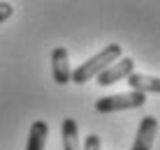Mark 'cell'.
<instances>
[{
  "instance_id": "1",
  "label": "cell",
  "mask_w": 160,
  "mask_h": 150,
  "mask_svg": "<svg viewBox=\"0 0 160 150\" xmlns=\"http://www.w3.org/2000/svg\"><path fill=\"white\" fill-rule=\"evenodd\" d=\"M118 58H121V44H107L100 53H95L86 63H81L77 69H72V83L91 81L93 76H98L102 69H107L112 63H116Z\"/></svg>"
},
{
  "instance_id": "2",
  "label": "cell",
  "mask_w": 160,
  "mask_h": 150,
  "mask_svg": "<svg viewBox=\"0 0 160 150\" xmlns=\"http://www.w3.org/2000/svg\"><path fill=\"white\" fill-rule=\"evenodd\" d=\"M146 104V95L142 92H118V95H107L95 102L98 113H116V111H128V109H139Z\"/></svg>"
},
{
  "instance_id": "3",
  "label": "cell",
  "mask_w": 160,
  "mask_h": 150,
  "mask_svg": "<svg viewBox=\"0 0 160 150\" xmlns=\"http://www.w3.org/2000/svg\"><path fill=\"white\" fill-rule=\"evenodd\" d=\"M132 72H135V60L132 58H118L107 69H102L95 79H98V86H112V83H116L121 79H128Z\"/></svg>"
},
{
  "instance_id": "4",
  "label": "cell",
  "mask_w": 160,
  "mask_h": 150,
  "mask_svg": "<svg viewBox=\"0 0 160 150\" xmlns=\"http://www.w3.org/2000/svg\"><path fill=\"white\" fill-rule=\"evenodd\" d=\"M51 74L58 86L72 83V67H70V55L63 46H56L51 51Z\"/></svg>"
},
{
  "instance_id": "5",
  "label": "cell",
  "mask_w": 160,
  "mask_h": 150,
  "mask_svg": "<svg viewBox=\"0 0 160 150\" xmlns=\"http://www.w3.org/2000/svg\"><path fill=\"white\" fill-rule=\"evenodd\" d=\"M156 134H158V118H153V115L142 118L137 136H135V143H132L130 150H151L153 141H156Z\"/></svg>"
},
{
  "instance_id": "6",
  "label": "cell",
  "mask_w": 160,
  "mask_h": 150,
  "mask_svg": "<svg viewBox=\"0 0 160 150\" xmlns=\"http://www.w3.org/2000/svg\"><path fill=\"white\" fill-rule=\"evenodd\" d=\"M128 86L132 88V92H160V81L158 76H148V74H139V72H132L128 76Z\"/></svg>"
},
{
  "instance_id": "7",
  "label": "cell",
  "mask_w": 160,
  "mask_h": 150,
  "mask_svg": "<svg viewBox=\"0 0 160 150\" xmlns=\"http://www.w3.org/2000/svg\"><path fill=\"white\" fill-rule=\"evenodd\" d=\"M47 138H49V125L44 120H35L30 125V132H28L26 150H44L47 148Z\"/></svg>"
},
{
  "instance_id": "8",
  "label": "cell",
  "mask_w": 160,
  "mask_h": 150,
  "mask_svg": "<svg viewBox=\"0 0 160 150\" xmlns=\"http://www.w3.org/2000/svg\"><path fill=\"white\" fill-rule=\"evenodd\" d=\"M60 136H63V150H81L79 127L74 118H65L60 123Z\"/></svg>"
},
{
  "instance_id": "9",
  "label": "cell",
  "mask_w": 160,
  "mask_h": 150,
  "mask_svg": "<svg viewBox=\"0 0 160 150\" xmlns=\"http://www.w3.org/2000/svg\"><path fill=\"white\" fill-rule=\"evenodd\" d=\"M81 150H100V136L98 134H88Z\"/></svg>"
},
{
  "instance_id": "10",
  "label": "cell",
  "mask_w": 160,
  "mask_h": 150,
  "mask_svg": "<svg viewBox=\"0 0 160 150\" xmlns=\"http://www.w3.org/2000/svg\"><path fill=\"white\" fill-rule=\"evenodd\" d=\"M12 14H14V5L12 2H0V23L7 21Z\"/></svg>"
}]
</instances>
